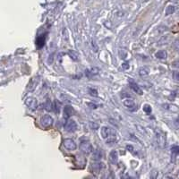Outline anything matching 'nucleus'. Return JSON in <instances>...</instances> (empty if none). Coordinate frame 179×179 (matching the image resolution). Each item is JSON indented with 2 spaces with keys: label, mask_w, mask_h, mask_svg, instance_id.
Here are the masks:
<instances>
[{
  "label": "nucleus",
  "mask_w": 179,
  "mask_h": 179,
  "mask_svg": "<svg viewBox=\"0 0 179 179\" xmlns=\"http://www.w3.org/2000/svg\"><path fill=\"white\" fill-rule=\"evenodd\" d=\"M102 138L105 140L107 143H116L118 141V135L116 132L108 126H103L100 129Z\"/></svg>",
  "instance_id": "nucleus-1"
},
{
  "label": "nucleus",
  "mask_w": 179,
  "mask_h": 179,
  "mask_svg": "<svg viewBox=\"0 0 179 179\" xmlns=\"http://www.w3.org/2000/svg\"><path fill=\"white\" fill-rule=\"evenodd\" d=\"M80 150L81 151V152H83L84 154L88 155L91 154L93 151V148L92 143H90L89 141H81L80 143Z\"/></svg>",
  "instance_id": "nucleus-2"
},
{
  "label": "nucleus",
  "mask_w": 179,
  "mask_h": 179,
  "mask_svg": "<svg viewBox=\"0 0 179 179\" xmlns=\"http://www.w3.org/2000/svg\"><path fill=\"white\" fill-rule=\"evenodd\" d=\"M65 130L66 132H68V133H73V132H75L76 129H77V124L76 122L73 120V119H68L65 124Z\"/></svg>",
  "instance_id": "nucleus-3"
},
{
  "label": "nucleus",
  "mask_w": 179,
  "mask_h": 179,
  "mask_svg": "<svg viewBox=\"0 0 179 179\" xmlns=\"http://www.w3.org/2000/svg\"><path fill=\"white\" fill-rule=\"evenodd\" d=\"M54 123V119L49 115H44L40 118V124L43 127H49Z\"/></svg>",
  "instance_id": "nucleus-4"
},
{
  "label": "nucleus",
  "mask_w": 179,
  "mask_h": 179,
  "mask_svg": "<svg viewBox=\"0 0 179 179\" xmlns=\"http://www.w3.org/2000/svg\"><path fill=\"white\" fill-rule=\"evenodd\" d=\"M63 145L64 147L68 151H75L77 149V144L75 143V141L72 139H65L63 141Z\"/></svg>",
  "instance_id": "nucleus-5"
},
{
  "label": "nucleus",
  "mask_w": 179,
  "mask_h": 179,
  "mask_svg": "<svg viewBox=\"0 0 179 179\" xmlns=\"http://www.w3.org/2000/svg\"><path fill=\"white\" fill-rule=\"evenodd\" d=\"M25 104L26 106L32 110H36L37 108H38V100L34 98H32V97H30V98H27L26 100H25Z\"/></svg>",
  "instance_id": "nucleus-6"
},
{
  "label": "nucleus",
  "mask_w": 179,
  "mask_h": 179,
  "mask_svg": "<svg viewBox=\"0 0 179 179\" xmlns=\"http://www.w3.org/2000/svg\"><path fill=\"white\" fill-rule=\"evenodd\" d=\"M157 141H158V143L163 147L164 145L166 144V135L164 134L163 133H157Z\"/></svg>",
  "instance_id": "nucleus-7"
},
{
  "label": "nucleus",
  "mask_w": 179,
  "mask_h": 179,
  "mask_svg": "<svg viewBox=\"0 0 179 179\" xmlns=\"http://www.w3.org/2000/svg\"><path fill=\"white\" fill-rule=\"evenodd\" d=\"M129 84H130V87L133 91L135 92L136 94H139V95H141L143 94V91H141V89L139 87V85H137L134 81H133V80H129Z\"/></svg>",
  "instance_id": "nucleus-8"
},
{
  "label": "nucleus",
  "mask_w": 179,
  "mask_h": 179,
  "mask_svg": "<svg viewBox=\"0 0 179 179\" xmlns=\"http://www.w3.org/2000/svg\"><path fill=\"white\" fill-rule=\"evenodd\" d=\"M74 114H75V111H74V109H73V107H71V106H66V107H65V108H64V116L66 118L72 116Z\"/></svg>",
  "instance_id": "nucleus-9"
},
{
  "label": "nucleus",
  "mask_w": 179,
  "mask_h": 179,
  "mask_svg": "<svg viewBox=\"0 0 179 179\" xmlns=\"http://www.w3.org/2000/svg\"><path fill=\"white\" fill-rule=\"evenodd\" d=\"M124 106L126 107L127 108H129L130 110H134V109L137 108L135 102H134L133 100H125L124 101Z\"/></svg>",
  "instance_id": "nucleus-10"
},
{
  "label": "nucleus",
  "mask_w": 179,
  "mask_h": 179,
  "mask_svg": "<svg viewBox=\"0 0 179 179\" xmlns=\"http://www.w3.org/2000/svg\"><path fill=\"white\" fill-rule=\"evenodd\" d=\"M109 161L112 163V164H116L117 161H118V153L116 151L113 150L111 151L110 153H109Z\"/></svg>",
  "instance_id": "nucleus-11"
},
{
  "label": "nucleus",
  "mask_w": 179,
  "mask_h": 179,
  "mask_svg": "<svg viewBox=\"0 0 179 179\" xmlns=\"http://www.w3.org/2000/svg\"><path fill=\"white\" fill-rule=\"evenodd\" d=\"M45 40H46V35H41V36L38 37L37 40H36L37 47H38L39 48H42L44 46V44H45Z\"/></svg>",
  "instance_id": "nucleus-12"
},
{
  "label": "nucleus",
  "mask_w": 179,
  "mask_h": 179,
  "mask_svg": "<svg viewBox=\"0 0 179 179\" xmlns=\"http://www.w3.org/2000/svg\"><path fill=\"white\" fill-rule=\"evenodd\" d=\"M155 56H156L157 58L164 60V59H166L168 57V53H167V51H165V50H160V51L157 52Z\"/></svg>",
  "instance_id": "nucleus-13"
},
{
  "label": "nucleus",
  "mask_w": 179,
  "mask_h": 179,
  "mask_svg": "<svg viewBox=\"0 0 179 179\" xmlns=\"http://www.w3.org/2000/svg\"><path fill=\"white\" fill-rule=\"evenodd\" d=\"M60 108H61V102L58 100H55L53 103V109L55 111V113L58 114L59 111H60Z\"/></svg>",
  "instance_id": "nucleus-14"
},
{
  "label": "nucleus",
  "mask_w": 179,
  "mask_h": 179,
  "mask_svg": "<svg viewBox=\"0 0 179 179\" xmlns=\"http://www.w3.org/2000/svg\"><path fill=\"white\" fill-rule=\"evenodd\" d=\"M92 167L94 171H98V172H99V171H100L104 168V164H102L100 162H97V163L92 164Z\"/></svg>",
  "instance_id": "nucleus-15"
},
{
  "label": "nucleus",
  "mask_w": 179,
  "mask_h": 179,
  "mask_svg": "<svg viewBox=\"0 0 179 179\" xmlns=\"http://www.w3.org/2000/svg\"><path fill=\"white\" fill-rule=\"evenodd\" d=\"M68 55L73 59V60H74V61H78L79 60V56H78V54L76 53L75 51H73V50H68Z\"/></svg>",
  "instance_id": "nucleus-16"
},
{
  "label": "nucleus",
  "mask_w": 179,
  "mask_h": 179,
  "mask_svg": "<svg viewBox=\"0 0 179 179\" xmlns=\"http://www.w3.org/2000/svg\"><path fill=\"white\" fill-rule=\"evenodd\" d=\"M102 158V151L100 150H97L94 153H93V159L95 160H100Z\"/></svg>",
  "instance_id": "nucleus-17"
},
{
  "label": "nucleus",
  "mask_w": 179,
  "mask_h": 179,
  "mask_svg": "<svg viewBox=\"0 0 179 179\" xmlns=\"http://www.w3.org/2000/svg\"><path fill=\"white\" fill-rule=\"evenodd\" d=\"M164 108H166L167 109L173 111V112H177L178 111V107L175 106V105H163Z\"/></svg>",
  "instance_id": "nucleus-18"
},
{
  "label": "nucleus",
  "mask_w": 179,
  "mask_h": 179,
  "mask_svg": "<svg viewBox=\"0 0 179 179\" xmlns=\"http://www.w3.org/2000/svg\"><path fill=\"white\" fill-rule=\"evenodd\" d=\"M171 152H172V154L175 156L179 155V146L174 145L173 147H171Z\"/></svg>",
  "instance_id": "nucleus-19"
},
{
  "label": "nucleus",
  "mask_w": 179,
  "mask_h": 179,
  "mask_svg": "<svg viewBox=\"0 0 179 179\" xmlns=\"http://www.w3.org/2000/svg\"><path fill=\"white\" fill-rule=\"evenodd\" d=\"M139 73H140V75H141V76H147V75H148V73H149V72H148V70H147L146 68H141V69H140Z\"/></svg>",
  "instance_id": "nucleus-20"
},
{
  "label": "nucleus",
  "mask_w": 179,
  "mask_h": 179,
  "mask_svg": "<svg viewBox=\"0 0 179 179\" xmlns=\"http://www.w3.org/2000/svg\"><path fill=\"white\" fill-rule=\"evenodd\" d=\"M158 171L157 170H153L152 172L150 175V179H157V176H158Z\"/></svg>",
  "instance_id": "nucleus-21"
},
{
  "label": "nucleus",
  "mask_w": 179,
  "mask_h": 179,
  "mask_svg": "<svg viewBox=\"0 0 179 179\" xmlns=\"http://www.w3.org/2000/svg\"><path fill=\"white\" fill-rule=\"evenodd\" d=\"M143 111L146 112V113H151V107L150 105H148V104H146V105L143 106Z\"/></svg>",
  "instance_id": "nucleus-22"
},
{
  "label": "nucleus",
  "mask_w": 179,
  "mask_h": 179,
  "mask_svg": "<svg viewBox=\"0 0 179 179\" xmlns=\"http://www.w3.org/2000/svg\"><path fill=\"white\" fill-rule=\"evenodd\" d=\"M173 78L175 81H179V72H173Z\"/></svg>",
  "instance_id": "nucleus-23"
},
{
  "label": "nucleus",
  "mask_w": 179,
  "mask_h": 179,
  "mask_svg": "<svg viewBox=\"0 0 179 179\" xmlns=\"http://www.w3.org/2000/svg\"><path fill=\"white\" fill-rule=\"evenodd\" d=\"M89 92H90V94H91L92 96H97V95H98V92H97V91H96V90L94 89H89Z\"/></svg>",
  "instance_id": "nucleus-24"
},
{
  "label": "nucleus",
  "mask_w": 179,
  "mask_h": 179,
  "mask_svg": "<svg viewBox=\"0 0 179 179\" xmlns=\"http://www.w3.org/2000/svg\"><path fill=\"white\" fill-rule=\"evenodd\" d=\"M90 126H91L92 129H97V128H98V124H96V123H91V124H90Z\"/></svg>",
  "instance_id": "nucleus-25"
},
{
  "label": "nucleus",
  "mask_w": 179,
  "mask_h": 179,
  "mask_svg": "<svg viewBox=\"0 0 179 179\" xmlns=\"http://www.w3.org/2000/svg\"><path fill=\"white\" fill-rule=\"evenodd\" d=\"M172 65H173L174 67H179V60H178V61H176V62H174V63H172Z\"/></svg>",
  "instance_id": "nucleus-26"
},
{
  "label": "nucleus",
  "mask_w": 179,
  "mask_h": 179,
  "mask_svg": "<svg viewBox=\"0 0 179 179\" xmlns=\"http://www.w3.org/2000/svg\"><path fill=\"white\" fill-rule=\"evenodd\" d=\"M166 179H175V178H174V177H171V176H168Z\"/></svg>",
  "instance_id": "nucleus-27"
},
{
  "label": "nucleus",
  "mask_w": 179,
  "mask_h": 179,
  "mask_svg": "<svg viewBox=\"0 0 179 179\" xmlns=\"http://www.w3.org/2000/svg\"><path fill=\"white\" fill-rule=\"evenodd\" d=\"M129 179H135V178H133V177H131V178H129Z\"/></svg>",
  "instance_id": "nucleus-28"
},
{
  "label": "nucleus",
  "mask_w": 179,
  "mask_h": 179,
  "mask_svg": "<svg viewBox=\"0 0 179 179\" xmlns=\"http://www.w3.org/2000/svg\"><path fill=\"white\" fill-rule=\"evenodd\" d=\"M178 177H179V172H178Z\"/></svg>",
  "instance_id": "nucleus-29"
}]
</instances>
